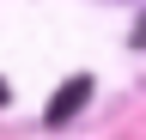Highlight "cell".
Returning <instances> with one entry per match:
<instances>
[{
    "label": "cell",
    "instance_id": "obj_1",
    "mask_svg": "<svg viewBox=\"0 0 146 140\" xmlns=\"http://www.w3.org/2000/svg\"><path fill=\"white\" fill-rule=\"evenodd\" d=\"M85 104H91V73H73V79L61 85V92L49 98V110H43V122H49V128H67V122H73V116L85 110Z\"/></svg>",
    "mask_w": 146,
    "mask_h": 140
},
{
    "label": "cell",
    "instance_id": "obj_2",
    "mask_svg": "<svg viewBox=\"0 0 146 140\" xmlns=\"http://www.w3.org/2000/svg\"><path fill=\"white\" fill-rule=\"evenodd\" d=\"M134 49H146V12L134 19Z\"/></svg>",
    "mask_w": 146,
    "mask_h": 140
},
{
    "label": "cell",
    "instance_id": "obj_3",
    "mask_svg": "<svg viewBox=\"0 0 146 140\" xmlns=\"http://www.w3.org/2000/svg\"><path fill=\"white\" fill-rule=\"evenodd\" d=\"M0 104H6V79H0Z\"/></svg>",
    "mask_w": 146,
    "mask_h": 140
}]
</instances>
